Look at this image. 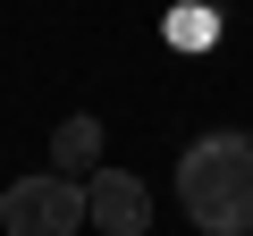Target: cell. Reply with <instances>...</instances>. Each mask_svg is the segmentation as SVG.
I'll list each match as a JSON object with an SVG mask.
<instances>
[{"instance_id": "obj_1", "label": "cell", "mask_w": 253, "mask_h": 236, "mask_svg": "<svg viewBox=\"0 0 253 236\" xmlns=\"http://www.w3.org/2000/svg\"><path fill=\"white\" fill-rule=\"evenodd\" d=\"M177 194L203 236H253V135L219 127L177 152Z\"/></svg>"}, {"instance_id": "obj_3", "label": "cell", "mask_w": 253, "mask_h": 236, "mask_svg": "<svg viewBox=\"0 0 253 236\" xmlns=\"http://www.w3.org/2000/svg\"><path fill=\"white\" fill-rule=\"evenodd\" d=\"M84 228H101V236H144V228H152V194H144V177H126V169L84 177Z\"/></svg>"}, {"instance_id": "obj_2", "label": "cell", "mask_w": 253, "mask_h": 236, "mask_svg": "<svg viewBox=\"0 0 253 236\" xmlns=\"http://www.w3.org/2000/svg\"><path fill=\"white\" fill-rule=\"evenodd\" d=\"M0 228L9 236H76L84 228V186H68V177H17L9 194H0Z\"/></svg>"}, {"instance_id": "obj_4", "label": "cell", "mask_w": 253, "mask_h": 236, "mask_svg": "<svg viewBox=\"0 0 253 236\" xmlns=\"http://www.w3.org/2000/svg\"><path fill=\"white\" fill-rule=\"evenodd\" d=\"M51 177H68V186H84V177H101V118H68V127L51 135Z\"/></svg>"}]
</instances>
